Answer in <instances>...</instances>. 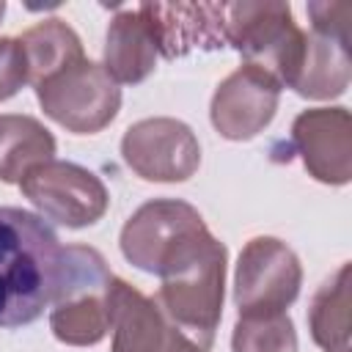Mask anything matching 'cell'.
Instances as JSON below:
<instances>
[{
  "label": "cell",
  "instance_id": "obj_15",
  "mask_svg": "<svg viewBox=\"0 0 352 352\" xmlns=\"http://www.w3.org/2000/svg\"><path fill=\"white\" fill-rule=\"evenodd\" d=\"M104 72L124 85L143 82L157 69V44L140 6L121 8L104 36Z\"/></svg>",
  "mask_w": 352,
  "mask_h": 352
},
{
  "label": "cell",
  "instance_id": "obj_4",
  "mask_svg": "<svg viewBox=\"0 0 352 352\" xmlns=\"http://www.w3.org/2000/svg\"><path fill=\"white\" fill-rule=\"evenodd\" d=\"M226 44L245 63L272 74L280 88H289L305 47V30L294 22L289 3H226L223 8Z\"/></svg>",
  "mask_w": 352,
  "mask_h": 352
},
{
  "label": "cell",
  "instance_id": "obj_10",
  "mask_svg": "<svg viewBox=\"0 0 352 352\" xmlns=\"http://www.w3.org/2000/svg\"><path fill=\"white\" fill-rule=\"evenodd\" d=\"M121 157L146 182H187L201 165L195 132L170 116L135 121L121 138Z\"/></svg>",
  "mask_w": 352,
  "mask_h": 352
},
{
  "label": "cell",
  "instance_id": "obj_12",
  "mask_svg": "<svg viewBox=\"0 0 352 352\" xmlns=\"http://www.w3.org/2000/svg\"><path fill=\"white\" fill-rule=\"evenodd\" d=\"M278 102H280V82L264 69L242 63L214 88L209 118L220 138L250 140L270 126Z\"/></svg>",
  "mask_w": 352,
  "mask_h": 352
},
{
  "label": "cell",
  "instance_id": "obj_20",
  "mask_svg": "<svg viewBox=\"0 0 352 352\" xmlns=\"http://www.w3.org/2000/svg\"><path fill=\"white\" fill-rule=\"evenodd\" d=\"M22 85H28V66H25L19 38L3 36L0 38V102L19 94Z\"/></svg>",
  "mask_w": 352,
  "mask_h": 352
},
{
  "label": "cell",
  "instance_id": "obj_16",
  "mask_svg": "<svg viewBox=\"0 0 352 352\" xmlns=\"http://www.w3.org/2000/svg\"><path fill=\"white\" fill-rule=\"evenodd\" d=\"M55 148L52 132L38 118L19 113L0 116V182L19 184L30 168L55 160Z\"/></svg>",
  "mask_w": 352,
  "mask_h": 352
},
{
  "label": "cell",
  "instance_id": "obj_14",
  "mask_svg": "<svg viewBox=\"0 0 352 352\" xmlns=\"http://www.w3.org/2000/svg\"><path fill=\"white\" fill-rule=\"evenodd\" d=\"M151 25L157 55L173 60L195 50L226 47V3H138Z\"/></svg>",
  "mask_w": 352,
  "mask_h": 352
},
{
  "label": "cell",
  "instance_id": "obj_11",
  "mask_svg": "<svg viewBox=\"0 0 352 352\" xmlns=\"http://www.w3.org/2000/svg\"><path fill=\"white\" fill-rule=\"evenodd\" d=\"M110 352H209L212 344L190 336L170 322L154 297L129 286L124 278H113L110 286Z\"/></svg>",
  "mask_w": 352,
  "mask_h": 352
},
{
  "label": "cell",
  "instance_id": "obj_9",
  "mask_svg": "<svg viewBox=\"0 0 352 352\" xmlns=\"http://www.w3.org/2000/svg\"><path fill=\"white\" fill-rule=\"evenodd\" d=\"M302 286L297 253L278 236H253L245 242L234 270V302L245 314H280Z\"/></svg>",
  "mask_w": 352,
  "mask_h": 352
},
{
  "label": "cell",
  "instance_id": "obj_21",
  "mask_svg": "<svg viewBox=\"0 0 352 352\" xmlns=\"http://www.w3.org/2000/svg\"><path fill=\"white\" fill-rule=\"evenodd\" d=\"M3 14H6V3L0 0V19H3Z\"/></svg>",
  "mask_w": 352,
  "mask_h": 352
},
{
  "label": "cell",
  "instance_id": "obj_8",
  "mask_svg": "<svg viewBox=\"0 0 352 352\" xmlns=\"http://www.w3.org/2000/svg\"><path fill=\"white\" fill-rule=\"evenodd\" d=\"M311 33L292 91L305 99H336L349 85V3H308Z\"/></svg>",
  "mask_w": 352,
  "mask_h": 352
},
{
  "label": "cell",
  "instance_id": "obj_1",
  "mask_svg": "<svg viewBox=\"0 0 352 352\" xmlns=\"http://www.w3.org/2000/svg\"><path fill=\"white\" fill-rule=\"evenodd\" d=\"M63 245L41 214L0 206V327L36 322L52 302Z\"/></svg>",
  "mask_w": 352,
  "mask_h": 352
},
{
  "label": "cell",
  "instance_id": "obj_13",
  "mask_svg": "<svg viewBox=\"0 0 352 352\" xmlns=\"http://www.w3.org/2000/svg\"><path fill=\"white\" fill-rule=\"evenodd\" d=\"M292 148L322 184L352 179V116L346 107H311L292 121Z\"/></svg>",
  "mask_w": 352,
  "mask_h": 352
},
{
  "label": "cell",
  "instance_id": "obj_2",
  "mask_svg": "<svg viewBox=\"0 0 352 352\" xmlns=\"http://www.w3.org/2000/svg\"><path fill=\"white\" fill-rule=\"evenodd\" d=\"M228 250L212 231L190 242L157 278L154 302L160 311L195 338L214 344V330L223 316Z\"/></svg>",
  "mask_w": 352,
  "mask_h": 352
},
{
  "label": "cell",
  "instance_id": "obj_18",
  "mask_svg": "<svg viewBox=\"0 0 352 352\" xmlns=\"http://www.w3.org/2000/svg\"><path fill=\"white\" fill-rule=\"evenodd\" d=\"M349 261H344L314 294L308 305L311 338L324 352H349Z\"/></svg>",
  "mask_w": 352,
  "mask_h": 352
},
{
  "label": "cell",
  "instance_id": "obj_5",
  "mask_svg": "<svg viewBox=\"0 0 352 352\" xmlns=\"http://www.w3.org/2000/svg\"><path fill=\"white\" fill-rule=\"evenodd\" d=\"M47 118L74 135L102 132L121 110V88L102 63L80 58L36 85Z\"/></svg>",
  "mask_w": 352,
  "mask_h": 352
},
{
  "label": "cell",
  "instance_id": "obj_3",
  "mask_svg": "<svg viewBox=\"0 0 352 352\" xmlns=\"http://www.w3.org/2000/svg\"><path fill=\"white\" fill-rule=\"evenodd\" d=\"M113 272L104 256L91 245H66L60 275L52 294L50 327L60 344L94 346L110 330Z\"/></svg>",
  "mask_w": 352,
  "mask_h": 352
},
{
  "label": "cell",
  "instance_id": "obj_7",
  "mask_svg": "<svg viewBox=\"0 0 352 352\" xmlns=\"http://www.w3.org/2000/svg\"><path fill=\"white\" fill-rule=\"evenodd\" d=\"M19 190L41 217L66 228L94 226L110 206L104 182L94 170L69 160H47L30 168L22 176Z\"/></svg>",
  "mask_w": 352,
  "mask_h": 352
},
{
  "label": "cell",
  "instance_id": "obj_6",
  "mask_svg": "<svg viewBox=\"0 0 352 352\" xmlns=\"http://www.w3.org/2000/svg\"><path fill=\"white\" fill-rule=\"evenodd\" d=\"M206 228L201 212L179 198H154L140 204L124 223L118 245L124 258L151 275H160Z\"/></svg>",
  "mask_w": 352,
  "mask_h": 352
},
{
  "label": "cell",
  "instance_id": "obj_17",
  "mask_svg": "<svg viewBox=\"0 0 352 352\" xmlns=\"http://www.w3.org/2000/svg\"><path fill=\"white\" fill-rule=\"evenodd\" d=\"M19 47H22L25 66H28V82L33 88L41 80L52 77L55 72L66 69L69 63L85 58L80 36L63 19H44L28 28L19 36Z\"/></svg>",
  "mask_w": 352,
  "mask_h": 352
},
{
  "label": "cell",
  "instance_id": "obj_19",
  "mask_svg": "<svg viewBox=\"0 0 352 352\" xmlns=\"http://www.w3.org/2000/svg\"><path fill=\"white\" fill-rule=\"evenodd\" d=\"M231 352H297V330L286 311L245 314L231 333Z\"/></svg>",
  "mask_w": 352,
  "mask_h": 352
}]
</instances>
